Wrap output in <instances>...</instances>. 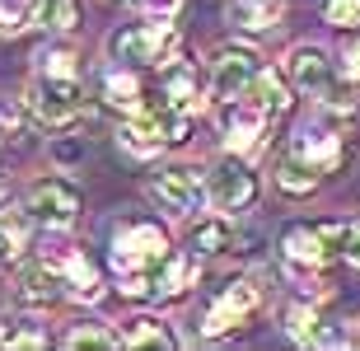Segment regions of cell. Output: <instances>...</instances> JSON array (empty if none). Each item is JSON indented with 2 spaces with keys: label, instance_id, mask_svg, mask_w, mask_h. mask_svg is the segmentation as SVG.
I'll use <instances>...</instances> for the list:
<instances>
[{
  "label": "cell",
  "instance_id": "cell-1",
  "mask_svg": "<svg viewBox=\"0 0 360 351\" xmlns=\"http://www.w3.org/2000/svg\"><path fill=\"white\" fill-rule=\"evenodd\" d=\"M187 141V113L174 108L169 98L164 103H141L131 113V122L122 127V146L136 155H155L160 146H178Z\"/></svg>",
  "mask_w": 360,
  "mask_h": 351
},
{
  "label": "cell",
  "instance_id": "cell-2",
  "mask_svg": "<svg viewBox=\"0 0 360 351\" xmlns=\"http://www.w3.org/2000/svg\"><path fill=\"white\" fill-rule=\"evenodd\" d=\"M290 80L304 89V94H319L328 108L337 113H351L356 108V80H337L333 66H328V56L319 47H295L290 52Z\"/></svg>",
  "mask_w": 360,
  "mask_h": 351
},
{
  "label": "cell",
  "instance_id": "cell-3",
  "mask_svg": "<svg viewBox=\"0 0 360 351\" xmlns=\"http://www.w3.org/2000/svg\"><path fill=\"white\" fill-rule=\"evenodd\" d=\"M28 113L38 122H47V127H61V122H70V117H80V108H84V84L75 80V75H47L42 70L38 80L28 84Z\"/></svg>",
  "mask_w": 360,
  "mask_h": 351
},
{
  "label": "cell",
  "instance_id": "cell-4",
  "mask_svg": "<svg viewBox=\"0 0 360 351\" xmlns=\"http://www.w3.org/2000/svg\"><path fill=\"white\" fill-rule=\"evenodd\" d=\"M169 257V239H164L160 225H131V230H122L117 243H112V267L122 276H131V272H160V262Z\"/></svg>",
  "mask_w": 360,
  "mask_h": 351
},
{
  "label": "cell",
  "instance_id": "cell-5",
  "mask_svg": "<svg viewBox=\"0 0 360 351\" xmlns=\"http://www.w3.org/2000/svg\"><path fill=\"white\" fill-rule=\"evenodd\" d=\"M174 47H178L174 24H131L112 38V56L131 61V66H160L174 56Z\"/></svg>",
  "mask_w": 360,
  "mask_h": 351
},
{
  "label": "cell",
  "instance_id": "cell-6",
  "mask_svg": "<svg viewBox=\"0 0 360 351\" xmlns=\"http://www.w3.org/2000/svg\"><path fill=\"white\" fill-rule=\"evenodd\" d=\"M342 234H347V225H295L281 248L295 267H323L342 253Z\"/></svg>",
  "mask_w": 360,
  "mask_h": 351
},
{
  "label": "cell",
  "instance_id": "cell-7",
  "mask_svg": "<svg viewBox=\"0 0 360 351\" xmlns=\"http://www.w3.org/2000/svg\"><path fill=\"white\" fill-rule=\"evenodd\" d=\"M262 305V291H257V281H229L220 295H215V305L206 309V319H201V333H229V328H239L248 314Z\"/></svg>",
  "mask_w": 360,
  "mask_h": 351
},
{
  "label": "cell",
  "instance_id": "cell-8",
  "mask_svg": "<svg viewBox=\"0 0 360 351\" xmlns=\"http://www.w3.org/2000/svg\"><path fill=\"white\" fill-rule=\"evenodd\" d=\"M257 70H262V61L253 47H220L211 61V89L220 98H239L257 80Z\"/></svg>",
  "mask_w": 360,
  "mask_h": 351
},
{
  "label": "cell",
  "instance_id": "cell-9",
  "mask_svg": "<svg viewBox=\"0 0 360 351\" xmlns=\"http://www.w3.org/2000/svg\"><path fill=\"white\" fill-rule=\"evenodd\" d=\"M150 197H155L164 211L187 216V211H197V206L206 202V183L197 178V169H164V174H155V183H150Z\"/></svg>",
  "mask_w": 360,
  "mask_h": 351
},
{
  "label": "cell",
  "instance_id": "cell-10",
  "mask_svg": "<svg viewBox=\"0 0 360 351\" xmlns=\"http://www.w3.org/2000/svg\"><path fill=\"white\" fill-rule=\"evenodd\" d=\"M75 211H80V192L70 188V183L47 178V183H38V188L28 192V216L42 220V225H70Z\"/></svg>",
  "mask_w": 360,
  "mask_h": 351
},
{
  "label": "cell",
  "instance_id": "cell-11",
  "mask_svg": "<svg viewBox=\"0 0 360 351\" xmlns=\"http://www.w3.org/2000/svg\"><path fill=\"white\" fill-rule=\"evenodd\" d=\"M220 122H225V141L229 150H253L257 141H262V127H267V113L257 108L253 98H225V113H220Z\"/></svg>",
  "mask_w": 360,
  "mask_h": 351
},
{
  "label": "cell",
  "instance_id": "cell-12",
  "mask_svg": "<svg viewBox=\"0 0 360 351\" xmlns=\"http://www.w3.org/2000/svg\"><path fill=\"white\" fill-rule=\"evenodd\" d=\"M211 197L225 206V211H243V206L257 197V183L239 160H225V164H215V174H211Z\"/></svg>",
  "mask_w": 360,
  "mask_h": 351
},
{
  "label": "cell",
  "instance_id": "cell-13",
  "mask_svg": "<svg viewBox=\"0 0 360 351\" xmlns=\"http://www.w3.org/2000/svg\"><path fill=\"white\" fill-rule=\"evenodd\" d=\"M56 286H61V272L47 267V262H33V267L19 272V305H47V300H56Z\"/></svg>",
  "mask_w": 360,
  "mask_h": 351
},
{
  "label": "cell",
  "instance_id": "cell-14",
  "mask_svg": "<svg viewBox=\"0 0 360 351\" xmlns=\"http://www.w3.org/2000/svg\"><path fill=\"white\" fill-rule=\"evenodd\" d=\"M164 98H169L174 108H183V113H197V108H201V84H197V70L183 66V61H174V66L164 70Z\"/></svg>",
  "mask_w": 360,
  "mask_h": 351
},
{
  "label": "cell",
  "instance_id": "cell-15",
  "mask_svg": "<svg viewBox=\"0 0 360 351\" xmlns=\"http://www.w3.org/2000/svg\"><path fill=\"white\" fill-rule=\"evenodd\" d=\"M243 98H253L267 117H281V113L290 108V89H285V80H281L276 70H257V80L243 89Z\"/></svg>",
  "mask_w": 360,
  "mask_h": 351
},
{
  "label": "cell",
  "instance_id": "cell-16",
  "mask_svg": "<svg viewBox=\"0 0 360 351\" xmlns=\"http://www.w3.org/2000/svg\"><path fill=\"white\" fill-rule=\"evenodd\" d=\"M197 281V262L192 257H164L160 272H155V295H183L187 286Z\"/></svg>",
  "mask_w": 360,
  "mask_h": 351
},
{
  "label": "cell",
  "instance_id": "cell-17",
  "mask_svg": "<svg viewBox=\"0 0 360 351\" xmlns=\"http://www.w3.org/2000/svg\"><path fill=\"white\" fill-rule=\"evenodd\" d=\"M61 281L70 286V295H75V300H98V272H94L80 253L61 257Z\"/></svg>",
  "mask_w": 360,
  "mask_h": 351
},
{
  "label": "cell",
  "instance_id": "cell-18",
  "mask_svg": "<svg viewBox=\"0 0 360 351\" xmlns=\"http://www.w3.org/2000/svg\"><path fill=\"white\" fill-rule=\"evenodd\" d=\"M295 155H304L314 169H333L337 155H342V141L328 136V132H304L300 141H295Z\"/></svg>",
  "mask_w": 360,
  "mask_h": 351
},
{
  "label": "cell",
  "instance_id": "cell-19",
  "mask_svg": "<svg viewBox=\"0 0 360 351\" xmlns=\"http://www.w3.org/2000/svg\"><path fill=\"white\" fill-rule=\"evenodd\" d=\"M319 174H323V169H314V164H309L304 155H295V150L276 164V183L285 192H309L314 183H319Z\"/></svg>",
  "mask_w": 360,
  "mask_h": 351
},
{
  "label": "cell",
  "instance_id": "cell-20",
  "mask_svg": "<svg viewBox=\"0 0 360 351\" xmlns=\"http://www.w3.org/2000/svg\"><path fill=\"white\" fill-rule=\"evenodd\" d=\"M192 248L197 253H225V248H234V225L229 220H197L192 225Z\"/></svg>",
  "mask_w": 360,
  "mask_h": 351
},
{
  "label": "cell",
  "instance_id": "cell-21",
  "mask_svg": "<svg viewBox=\"0 0 360 351\" xmlns=\"http://www.w3.org/2000/svg\"><path fill=\"white\" fill-rule=\"evenodd\" d=\"M229 19L239 28H271L281 19V5L276 0H234L229 5Z\"/></svg>",
  "mask_w": 360,
  "mask_h": 351
},
{
  "label": "cell",
  "instance_id": "cell-22",
  "mask_svg": "<svg viewBox=\"0 0 360 351\" xmlns=\"http://www.w3.org/2000/svg\"><path fill=\"white\" fill-rule=\"evenodd\" d=\"M33 24L42 28H56V33H66V28H75V19H80V10H75V0H33Z\"/></svg>",
  "mask_w": 360,
  "mask_h": 351
},
{
  "label": "cell",
  "instance_id": "cell-23",
  "mask_svg": "<svg viewBox=\"0 0 360 351\" xmlns=\"http://www.w3.org/2000/svg\"><path fill=\"white\" fill-rule=\"evenodd\" d=\"M122 347H160V351H169L174 347V333H169L160 319H136V324L127 328Z\"/></svg>",
  "mask_w": 360,
  "mask_h": 351
},
{
  "label": "cell",
  "instance_id": "cell-24",
  "mask_svg": "<svg viewBox=\"0 0 360 351\" xmlns=\"http://www.w3.org/2000/svg\"><path fill=\"white\" fill-rule=\"evenodd\" d=\"M108 103L112 108H141V84H136V75H127V70H117V75H108Z\"/></svg>",
  "mask_w": 360,
  "mask_h": 351
},
{
  "label": "cell",
  "instance_id": "cell-25",
  "mask_svg": "<svg viewBox=\"0 0 360 351\" xmlns=\"http://www.w3.org/2000/svg\"><path fill=\"white\" fill-rule=\"evenodd\" d=\"M66 347L70 351H80V347H122V338L108 333V328H75V333L66 338Z\"/></svg>",
  "mask_w": 360,
  "mask_h": 351
},
{
  "label": "cell",
  "instance_id": "cell-26",
  "mask_svg": "<svg viewBox=\"0 0 360 351\" xmlns=\"http://www.w3.org/2000/svg\"><path fill=\"white\" fill-rule=\"evenodd\" d=\"M328 24H337V28L360 24V0H328Z\"/></svg>",
  "mask_w": 360,
  "mask_h": 351
},
{
  "label": "cell",
  "instance_id": "cell-27",
  "mask_svg": "<svg viewBox=\"0 0 360 351\" xmlns=\"http://www.w3.org/2000/svg\"><path fill=\"white\" fill-rule=\"evenodd\" d=\"M38 61H42L47 75H75V56H70V52H42Z\"/></svg>",
  "mask_w": 360,
  "mask_h": 351
},
{
  "label": "cell",
  "instance_id": "cell-28",
  "mask_svg": "<svg viewBox=\"0 0 360 351\" xmlns=\"http://www.w3.org/2000/svg\"><path fill=\"white\" fill-rule=\"evenodd\" d=\"M342 257L360 267V225H347V234H342Z\"/></svg>",
  "mask_w": 360,
  "mask_h": 351
},
{
  "label": "cell",
  "instance_id": "cell-29",
  "mask_svg": "<svg viewBox=\"0 0 360 351\" xmlns=\"http://www.w3.org/2000/svg\"><path fill=\"white\" fill-rule=\"evenodd\" d=\"M24 28V10H14V5H0V33H19Z\"/></svg>",
  "mask_w": 360,
  "mask_h": 351
},
{
  "label": "cell",
  "instance_id": "cell-30",
  "mask_svg": "<svg viewBox=\"0 0 360 351\" xmlns=\"http://www.w3.org/2000/svg\"><path fill=\"white\" fill-rule=\"evenodd\" d=\"M342 56H347V75L360 84V38H351V42H347V52H342Z\"/></svg>",
  "mask_w": 360,
  "mask_h": 351
},
{
  "label": "cell",
  "instance_id": "cell-31",
  "mask_svg": "<svg viewBox=\"0 0 360 351\" xmlns=\"http://www.w3.org/2000/svg\"><path fill=\"white\" fill-rule=\"evenodd\" d=\"M10 347H47V338L42 333H14V338H5Z\"/></svg>",
  "mask_w": 360,
  "mask_h": 351
},
{
  "label": "cell",
  "instance_id": "cell-32",
  "mask_svg": "<svg viewBox=\"0 0 360 351\" xmlns=\"http://www.w3.org/2000/svg\"><path fill=\"white\" fill-rule=\"evenodd\" d=\"M146 10H155V14H174L178 10V0H141Z\"/></svg>",
  "mask_w": 360,
  "mask_h": 351
},
{
  "label": "cell",
  "instance_id": "cell-33",
  "mask_svg": "<svg viewBox=\"0 0 360 351\" xmlns=\"http://www.w3.org/2000/svg\"><path fill=\"white\" fill-rule=\"evenodd\" d=\"M14 248H19V243H14V239H10V230H5V225H0V262H5V257H10Z\"/></svg>",
  "mask_w": 360,
  "mask_h": 351
}]
</instances>
